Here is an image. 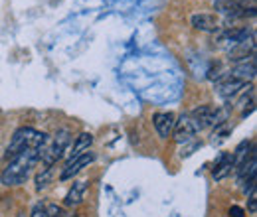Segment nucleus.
Masks as SVG:
<instances>
[{
    "label": "nucleus",
    "instance_id": "nucleus-15",
    "mask_svg": "<svg viewBox=\"0 0 257 217\" xmlns=\"http://www.w3.org/2000/svg\"><path fill=\"white\" fill-rule=\"evenodd\" d=\"M32 217H48V207H46V205H42V203L34 205Z\"/></svg>",
    "mask_w": 257,
    "mask_h": 217
},
{
    "label": "nucleus",
    "instance_id": "nucleus-13",
    "mask_svg": "<svg viewBox=\"0 0 257 217\" xmlns=\"http://www.w3.org/2000/svg\"><path fill=\"white\" fill-rule=\"evenodd\" d=\"M91 144H93V134H91V132H81V134H79V136L75 138L73 146H71L69 158H75V156H79V154H83V152H87Z\"/></svg>",
    "mask_w": 257,
    "mask_h": 217
},
{
    "label": "nucleus",
    "instance_id": "nucleus-5",
    "mask_svg": "<svg viewBox=\"0 0 257 217\" xmlns=\"http://www.w3.org/2000/svg\"><path fill=\"white\" fill-rule=\"evenodd\" d=\"M251 36H253V32H249L247 28H224L218 36V42L222 48L229 52L231 48H235L237 44H241L243 40H247Z\"/></svg>",
    "mask_w": 257,
    "mask_h": 217
},
{
    "label": "nucleus",
    "instance_id": "nucleus-7",
    "mask_svg": "<svg viewBox=\"0 0 257 217\" xmlns=\"http://www.w3.org/2000/svg\"><path fill=\"white\" fill-rule=\"evenodd\" d=\"M196 132H198V128L192 123L190 115H180V119L174 123V130H172V134H174V138H176L178 144L190 142L194 136H196Z\"/></svg>",
    "mask_w": 257,
    "mask_h": 217
},
{
    "label": "nucleus",
    "instance_id": "nucleus-3",
    "mask_svg": "<svg viewBox=\"0 0 257 217\" xmlns=\"http://www.w3.org/2000/svg\"><path fill=\"white\" fill-rule=\"evenodd\" d=\"M67 142H69V130L67 128L58 130L54 138H48V144L44 146V150L40 154V162L44 164V168H54V164H58V160L64 156Z\"/></svg>",
    "mask_w": 257,
    "mask_h": 217
},
{
    "label": "nucleus",
    "instance_id": "nucleus-6",
    "mask_svg": "<svg viewBox=\"0 0 257 217\" xmlns=\"http://www.w3.org/2000/svg\"><path fill=\"white\" fill-rule=\"evenodd\" d=\"M190 24L196 30L208 32V34H220L225 28L224 22L214 14H194L190 18Z\"/></svg>",
    "mask_w": 257,
    "mask_h": 217
},
{
    "label": "nucleus",
    "instance_id": "nucleus-2",
    "mask_svg": "<svg viewBox=\"0 0 257 217\" xmlns=\"http://www.w3.org/2000/svg\"><path fill=\"white\" fill-rule=\"evenodd\" d=\"M48 138L50 136L46 132H40V130H36L32 126H22V128H18L14 132V136H12V140H10L8 148H6L4 158L6 160H12L14 156H18L20 152H24L28 148H40V150H44V146L48 144Z\"/></svg>",
    "mask_w": 257,
    "mask_h": 217
},
{
    "label": "nucleus",
    "instance_id": "nucleus-4",
    "mask_svg": "<svg viewBox=\"0 0 257 217\" xmlns=\"http://www.w3.org/2000/svg\"><path fill=\"white\" fill-rule=\"evenodd\" d=\"M93 160H95V154H93L91 150H87V152H83V154L75 156V158H69V160H67V164H65V168L62 170V174H60V180H62V182L71 180L75 174H79L83 168H87Z\"/></svg>",
    "mask_w": 257,
    "mask_h": 217
},
{
    "label": "nucleus",
    "instance_id": "nucleus-12",
    "mask_svg": "<svg viewBox=\"0 0 257 217\" xmlns=\"http://www.w3.org/2000/svg\"><path fill=\"white\" fill-rule=\"evenodd\" d=\"M231 77L235 79H241V81H251L255 77V60H249V62H243V63H235V67L231 69L229 73Z\"/></svg>",
    "mask_w": 257,
    "mask_h": 217
},
{
    "label": "nucleus",
    "instance_id": "nucleus-16",
    "mask_svg": "<svg viewBox=\"0 0 257 217\" xmlns=\"http://www.w3.org/2000/svg\"><path fill=\"white\" fill-rule=\"evenodd\" d=\"M249 213L255 215L257 213V195H255V189L249 191Z\"/></svg>",
    "mask_w": 257,
    "mask_h": 217
},
{
    "label": "nucleus",
    "instance_id": "nucleus-10",
    "mask_svg": "<svg viewBox=\"0 0 257 217\" xmlns=\"http://www.w3.org/2000/svg\"><path fill=\"white\" fill-rule=\"evenodd\" d=\"M231 170H233V154L231 152H222L220 158L216 160V164H214L212 176H214L216 182H220V180H224L225 176L231 174Z\"/></svg>",
    "mask_w": 257,
    "mask_h": 217
},
{
    "label": "nucleus",
    "instance_id": "nucleus-11",
    "mask_svg": "<svg viewBox=\"0 0 257 217\" xmlns=\"http://www.w3.org/2000/svg\"><path fill=\"white\" fill-rule=\"evenodd\" d=\"M85 191H87V182H73V186L69 187V191L65 193L64 203L67 207H75L85 199Z\"/></svg>",
    "mask_w": 257,
    "mask_h": 217
},
{
    "label": "nucleus",
    "instance_id": "nucleus-8",
    "mask_svg": "<svg viewBox=\"0 0 257 217\" xmlns=\"http://www.w3.org/2000/svg\"><path fill=\"white\" fill-rule=\"evenodd\" d=\"M174 123H176V117L170 111H166V113H155L153 115V124H155V128H157V132H159L161 138L172 136Z\"/></svg>",
    "mask_w": 257,
    "mask_h": 217
},
{
    "label": "nucleus",
    "instance_id": "nucleus-14",
    "mask_svg": "<svg viewBox=\"0 0 257 217\" xmlns=\"http://www.w3.org/2000/svg\"><path fill=\"white\" fill-rule=\"evenodd\" d=\"M50 178H52V168H44V172H42V174H38V178H36V189H38V191H42L44 187H48Z\"/></svg>",
    "mask_w": 257,
    "mask_h": 217
},
{
    "label": "nucleus",
    "instance_id": "nucleus-17",
    "mask_svg": "<svg viewBox=\"0 0 257 217\" xmlns=\"http://www.w3.org/2000/svg\"><path fill=\"white\" fill-rule=\"evenodd\" d=\"M229 215H231V217H245V211H243L241 207H237V205H233V207L229 209Z\"/></svg>",
    "mask_w": 257,
    "mask_h": 217
},
{
    "label": "nucleus",
    "instance_id": "nucleus-1",
    "mask_svg": "<svg viewBox=\"0 0 257 217\" xmlns=\"http://www.w3.org/2000/svg\"><path fill=\"white\" fill-rule=\"evenodd\" d=\"M40 148H28L18 156H14L10 160V164L2 170L0 174V182L4 186H20L22 182H26V178L30 176L32 168L40 162Z\"/></svg>",
    "mask_w": 257,
    "mask_h": 217
},
{
    "label": "nucleus",
    "instance_id": "nucleus-9",
    "mask_svg": "<svg viewBox=\"0 0 257 217\" xmlns=\"http://www.w3.org/2000/svg\"><path fill=\"white\" fill-rule=\"evenodd\" d=\"M245 85H247L245 81L235 79V77L229 75V77H225V79H220V81H218L216 91H218V95H220L222 99H231V97H235V95L239 93Z\"/></svg>",
    "mask_w": 257,
    "mask_h": 217
}]
</instances>
